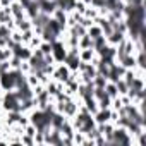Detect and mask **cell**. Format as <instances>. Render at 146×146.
Listing matches in <instances>:
<instances>
[{"label": "cell", "instance_id": "obj_1", "mask_svg": "<svg viewBox=\"0 0 146 146\" xmlns=\"http://www.w3.org/2000/svg\"><path fill=\"white\" fill-rule=\"evenodd\" d=\"M23 74L19 69H9L7 72L0 74V86L4 91H14L17 88V78Z\"/></svg>", "mask_w": 146, "mask_h": 146}, {"label": "cell", "instance_id": "obj_2", "mask_svg": "<svg viewBox=\"0 0 146 146\" xmlns=\"http://www.w3.org/2000/svg\"><path fill=\"white\" fill-rule=\"evenodd\" d=\"M19 103L21 100L17 98L16 90L14 91H4L0 96V107L4 112H12V110H19Z\"/></svg>", "mask_w": 146, "mask_h": 146}, {"label": "cell", "instance_id": "obj_3", "mask_svg": "<svg viewBox=\"0 0 146 146\" xmlns=\"http://www.w3.org/2000/svg\"><path fill=\"white\" fill-rule=\"evenodd\" d=\"M134 143L132 136L127 132L125 127H120V125H115L113 129V134H112V139H110V144H119V146H131Z\"/></svg>", "mask_w": 146, "mask_h": 146}, {"label": "cell", "instance_id": "obj_4", "mask_svg": "<svg viewBox=\"0 0 146 146\" xmlns=\"http://www.w3.org/2000/svg\"><path fill=\"white\" fill-rule=\"evenodd\" d=\"M70 69L64 64V62H60V64H55V67H53V72H52V79H55V81H58V83H65L69 78H70Z\"/></svg>", "mask_w": 146, "mask_h": 146}, {"label": "cell", "instance_id": "obj_5", "mask_svg": "<svg viewBox=\"0 0 146 146\" xmlns=\"http://www.w3.org/2000/svg\"><path fill=\"white\" fill-rule=\"evenodd\" d=\"M9 9H11V16H12V19H14V21L28 17V16H26V9H24V7L17 2V0H16V2H12V4L9 5Z\"/></svg>", "mask_w": 146, "mask_h": 146}, {"label": "cell", "instance_id": "obj_6", "mask_svg": "<svg viewBox=\"0 0 146 146\" xmlns=\"http://www.w3.org/2000/svg\"><path fill=\"white\" fill-rule=\"evenodd\" d=\"M38 5H40V12H43L46 16H52L53 11L57 9L55 0H38Z\"/></svg>", "mask_w": 146, "mask_h": 146}, {"label": "cell", "instance_id": "obj_7", "mask_svg": "<svg viewBox=\"0 0 146 146\" xmlns=\"http://www.w3.org/2000/svg\"><path fill=\"white\" fill-rule=\"evenodd\" d=\"M110 108H98L95 113H93V119L96 124H105V122H110Z\"/></svg>", "mask_w": 146, "mask_h": 146}, {"label": "cell", "instance_id": "obj_8", "mask_svg": "<svg viewBox=\"0 0 146 146\" xmlns=\"http://www.w3.org/2000/svg\"><path fill=\"white\" fill-rule=\"evenodd\" d=\"M124 38H125V35H122V33H119V31H115V29H112V33L105 36L107 43H108V45H112V46H117Z\"/></svg>", "mask_w": 146, "mask_h": 146}, {"label": "cell", "instance_id": "obj_9", "mask_svg": "<svg viewBox=\"0 0 146 146\" xmlns=\"http://www.w3.org/2000/svg\"><path fill=\"white\" fill-rule=\"evenodd\" d=\"M52 17H53V19H55L64 29L67 28V12H65V11H62V9H55L53 14H52Z\"/></svg>", "mask_w": 146, "mask_h": 146}, {"label": "cell", "instance_id": "obj_10", "mask_svg": "<svg viewBox=\"0 0 146 146\" xmlns=\"http://www.w3.org/2000/svg\"><path fill=\"white\" fill-rule=\"evenodd\" d=\"M108 12H112V11H124V7H125V4L122 2V0H105V5H103Z\"/></svg>", "mask_w": 146, "mask_h": 146}, {"label": "cell", "instance_id": "obj_11", "mask_svg": "<svg viewBox=\"0 0 146 146\" xmlns=\"http://www.w3.org/2000/svg\"><path fill=\"white\" fill-rule=\"evenodd\" d=\"M117 62H119L124 69H134V67H136V57H134V55H124V57H120Z\"/></svg>", "mask_w": 146, "mask_h": 146}, {"label": "cell", "instance_id": "obj_12", "mask_svg": "<svg viewBox=\"0 0 146 146\" xmlns=\"http://www.w3.org/2000/svg\"><path fill=\"white\" fill-rule=\"evenodd\" d=\"M14 24H16V29H19V31H28V29H33V21H31L29 17L17 19V21H14Z\"/></svg>", "mask_w": 146, "mask_h": 146}, {"label": "cell", "instance_id": "obj_13", "mask_svg": "<svg viewBox=\"0 0 146 146\" xmlns=\"http://www.w3.org/2000/svg\"><path fill=\"white\" fill-rule=\"evenodd\" d=\"M95 57H96V52H95L93 48H81V50H79V58H81V62H91Z\"/></svg>", "mask_w": 146, "mask_h": 146}, {"label": "cell", "instance_id": "obj_14", "mask_svg": "<svg viewBox=\"0 0 146 146\" xmlns=\"http://www.w3.org/2000/svg\"><path fill=\"white\" fill-rule=\"evenodd\" d=\"M86 35H88L91 40H95V38H98V36H103V31H102V28H100L96 23H93V24L86 29Z\"/></svg>", "mask_w": 146, "mask_h": 146}, {"label": "cell", "instance_id": "obj_15", "mask_svg": "<svg viewBox=\"0 0 146 146\" xmlns=\"http://www.w3.org/2000/svg\"><path fill=\"white\" fill-rule=\"evenodd\" d=\"M78 48H93V40L88 36V35H83L78 38Z\"/></svg>", "mask_w": 146, "mask_h": 146}, {"label": "cell", "instance_id": "obj_16", "mask_svg": "<svg viewBox=\"0 0 146 146\" xmlns=\"http://www.w3.org/2000/svg\"><path fill=\"white\" fill-rule=\"evenodd\" d=\"M103 90H105V93H107L110 98L119 96V91H117V86H115V83H113V81H107V83H105V86H103Z\"/></svg>", "mask_w": 146, "mask_h": 146}, {"label": "cell", "instance_id": "obj_17", "mask_svg": "<svg viewBox=\"0 0 146 146\" xmlns=\"http://www.w3.org/2000/svg\"><path fill=\"white\" fill-rule=\"evenodd\" d=\"M83 16H84V17H88V19H91V21L95 23V19L100 16V11H98L96 7H93V5H88V7H86V11L83 12Z\"/></svg>", "mask_w": 146, "mask_h": 146}, {"label": "cell", "instance_id": "obj_18", "mask_svg": "<svg viewBox=\"0 0 146 146\" xmlns=\"http://www.w3.org/2000/svg\"><path fill=\"white\" fill-rule=\"evenodd\" d=\"M105 45H107L105 36H98V38H95V40H93V50H95V52H100Z\"/></svg>", "mask_w": 146, "mask_h": 146}, {"label": "cell", "instance_id": "obj_19", "mask_svg": "<svg viewBox=\"0 0 146 146\" xmlns=\"http://www.w3.org/2000/svg\"><path fill=\"white\" fill-rule=\"evenodd\" d=\"M115 86H117V91H119V95H125L127 93V90H129V84L120 78V79H117L115 81Z\"/></svg>", "mask_w": 146, "mask_h": 146}, {"label": "cell", "instance_id": "obj_20", "mask_svg": "<svg viewBox=\"0 0 146 146\" xmlns=\"http://www.w3.org/2000/svg\"><path fill=\"white\" fill-rule=\"evenodd\" d=\"M12 57V50L9 46H0V62H5Z\"/></svg>", "mask_w": 146, "mask_h": 146}, {"label": "cell", "instance_id": "obj_21", "mask_svg": "<svg viewBox=\"0 0 146 146\" xmlns=\"http://www.w3.org/2000/svg\"><path fill=\"white\" fill-rule=\"evenodd\" d=\"M41 41H43V40H41V36H40V35H35V36H33V38H31L26 45H28L31 50H36V48L40 46V43H41Z\"/></svg>", "mask_w": 146, "mask_h": 146}, {"label": "cell", "instance_id": "obj_22", "mask_svg": "<svg viewBox=\"0 0 146 146\" xmlns=\"http://www.w3.org/2000/svg\"><path fill=\"white\" fill-rule=\"evenodd\" d=\"M38 50H40L43 55H50V53H52V41H41L40 46H38Z\"/></svg>", "mask_w": 146, "mask_h": 146}, {"label": "cell", "instance_id": "obj_23", "mask_svg": "<svg viewBox=\"0 0 146 146\" xmlns=\"http://www.w3.org/2000/svg\"><path fill=\"white\" fill-rule=\"evenodd\" d=\"M11 28L7 24H0V38H4V40H9L11 38Z\"/></svg>", "mask_w": 146, "mask_h": 146}, {"label": "cell", "instance_id": "obj_24", "mask_svg": "<svg viewBox=\"0 0 146 146\" xmlns=\"http://www.w3.org/2000/svg\"><path fill=\"white\" fill-rule=\"evenodd\" d=\"M11 40H12L14 43H23V35H21V31L14 28V29L11 31Z\"/></svg>", "mask_w": 146, "mask_h": 146}, {"label": "cell", "instance_id": "obj_25", "mask_svg": "<svg viewBox=\"0 0 146 146\" xmlns=\"http://www.w3.org/2000/svg\"><path fill=\"white\" fill-rule=\"evenodd\" d=\"M21 58L17 57V55H12L11 58H9V65H11V69H19L21 67Z\"/></svg>", "mask_w": 146, "mask_h": 146}, {"label": "cell", "instance_id": "obj_26", "mask_svg": "<svg viewBox=\"0 0 146 146\" xmlns=\"http://www.w3.org/2000/svg\"><path fill=\"white\" fill-rule=\"evenodd\" d=\"M21 144H28V146H33L35 144V137L33 136H28V134H21Z\"/></svg>", "mask_w": 146, "mask_h": 146}, {"label": "cell", "instance_id": "obj_27", "mask_svg": "<svg viewBox=\"0 0 146 146\" xmlns=\"http://www.w3.org/2000/svg\"><path fill=\"white\" fill-rule=\"evenodd\" d=\"M21 35H23V43L26 45V43H28V41H29V40H31L36 33H35L33 29H28V31H21Z\"/></svg>", "mask_w": 146, "mask_h": 146}, {"label": "cell", "instance_id": "obj_28", "mask_svg": "<svg viewBox=\"0 0 146 146\" xmlns=\"http://www.w3.org/2000/svg\"><path fill=\"white\" fill-rule=\"evenodd\" d=\"M19 70L23 72V74H29V72H31L33 69H31V65H29V62H28V60H23V62H21Z\"/></svg>", "mask_w": 146, "mask_h": 146}, {"label": "cell", "instance_id": "obj_29", "mask_svg": "<svg viewBox=\"0 0 146 146\" xmlns=\"http://www.w3.org/2000/svg\"><path fill=\"white\" fill-rule=\"evenodd\" d=\"M90 5H93V7H96V9H102V7L105 5V0H91Z\"/></svg>", "mask_w": 146, "mask_h": 146}, {"label": "cell", "instance_id": "obj_30", "mask_svg": "<svg viewBox=\"0 0 146 146\" xmlns=\"http://www.w3.org/2000/svg\"><path fill=\"white\" fill-rule=\"evenodd\" d=\"M12 2H16V0H0V5H2V7H9Z\"/></svg>", "mask_w": 146, "mask_h": 146}]
</instances>
